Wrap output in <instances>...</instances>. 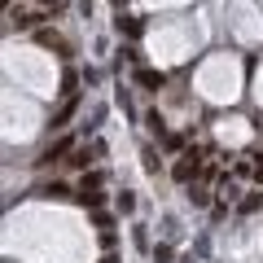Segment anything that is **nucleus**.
Wrapping results in <instances>:
<instances>
[{"label":"nucleus","instance_id":"nucleus-1","mask_svg":"<svg viewBox=\"0 0 263 263\" xmlns=\"http://www.w3.org/2000/svg\"><path fill=\"white\" fill-rule=\"evenodd\" d=\"M202 167H206V158H202V154H197V149H189L184 158H180L176 167H171V176H176L180 184H189V180H193V176H197V171H202Z\"/></svg>","mask_w":263,"mask_h":263},{"label":"nucleus","instance_id":"nucleus-2","mask_svg":"<svg viewBox=\"0 0 263 263\" xmlns=\"http://www.w3.org/2000/svg\"><path fill=\"white\" fill-rule=\"evenodd\" d=\"M66 154H75V141L66 136V141H57V145H48L44 154L35 158V167H48V162H57V158H66Z\"/></svg>","mask_w":263,"mask_h":263},{"label":"nucleus","instance_id":"nucleus-3","mask_svg":"<svg viewBox=\"0 0 263 263\" xmlns=\"http://www.w3.org/2000/svg\"><path fill=\"white\" fill-rule=\"evenodd\" d=\"M35 40H40V44H44V48H53L57 57H70V44H66V40L57 35V31H48V27H40V31H35Z\"/></svg>","mask_w":263,"mask_h":263},{"label":"nucleus","instance_id":"nucleus-4","mask_svg":"<svg viewBox=\"0 0 263 263\" xmlns=\"http://www.w3.org/2000/svg\"><path fill=\"white\" fill-rule=\"evenodd\" d=\"M136 84L149 88V92H162V88H167V75H162V70H136Z\"/></svg>","mask_w":263,"mask_h":263},{"label":"nucleus","instance_id":"nucleus-5","mask_svg":"<svg viewBox=\"0 0 263 263\" xmlns=\"http://www.w3.org/2000/svg\"><path fill=\"white\" fill-rule=\"evenodd\" d=\"M75 110H79V97H66V105L53 114V123H48V127H53V132H62L66 123H70V114H75Z\"/></svg>","mask_w":263,"mask_h":263},{"label":"nucleus","instance_id":"nucleus-6","mask_svg":"<svg viewBox=\"0 0 263 263\" xmlns=\"http://www.w3.org/2000/svg\"><path fill=\"white\" fill-rule=\"evenodd\" d=\"M97 189H101V176H97V171H92V176H84V180H79V202H84V197H92Z\"/></svg>","mask_w":263,"mask_h":263},{"label":"nucleus","instance_id":"nucleus-7","mask_svg":"<svg viewBox=\"0 0 263 263\" xmlns=\"http://www.w3.org/2000/svg\"><path fill=\"white\" fill-rule=\"evenodd\" d=\"M119 31L123 35H141V18H119Z\"/></svg>","mask_w":263,"mask_h":263},{"label":"nucleus","instance_id":"nucleus-8","mask_svg":"<svg viewBox=\"0 0 263 263\" xmlns=\"http://www.w3.org/2000/svg\"><path fill=\"white\" fill-rule=\"evenodd\" d=\"M40 193H44V197H66V193H70V189H66V184H57V180H53V184H44V189H40Z\"/></svg>","mask_w":263,"mask_h":263},{"label":"nucleus","instance_id":"nucleus-9","mask_svg":"<svg viewBox=\"0 0 263 263\" xmlns=\"http://www.w3.org/2000/svg\"><path fill=\"white\" fill-rule=\"evenodd\" d=\"M189 202H197V206H206V189H202V184H193V189H189Z\"/></svg>","mask_w":263,"mask_h":263},{"label":"nucleus","instance_id":"nucleus-10","mask_svg":"<svg viewBox=\"0 0 263 263\" xmlns=\"http://www.w3.org/2000/svg\"><path fill=\"white\" fill-rule=\"evenodd\" d=\"M88 162H92V158H88V149H75V154H70V167H88Z\"/></svg>","mask_w":263,"mask_h":263},{"label":"nucleus","instance_id":"nucleus-11","mask_svg":"<svg viewBox=\"0 0 263 263\" xmlns=\"http://www.w3.org/2000/svg\"><path fill=\"white\" fill-rule=\"evenodd\" d=\"M162 167V162H158V154H154V149H145V171H158Z\"/></svg>","mask_w":263,"mask_h":263},{"label":"nucleus","instance_id":"nucleus-12","mask_svg":"<svg viewBox=\"0 0 263 263\" xmlns=\"http://www.w3.org/2000/svg\"><path fill=\"white\" fill-rule=\"evenodd\" d=\"M145 123H149V127H154V132L162 136V119H158V110H149V114H145Z\"/></svg>","mask_w":263,"mask_h":263},{"label":"nucleus","instance_id":"nucleus-13","mask_svg":"<svg viewBox=\"0 0 263 263\" xmlns=\"http://www.w3.org/2000/svg\"><path fill=\"white\" fill-rule=\"evenodd\" d=\"M259 206H263V197H259V193H254V197H246V202H241V211H259Z\"/></svg>","mask_w":263,"mask_h":263},{"label":"nucleus","instance_id":"nucleus-14","mask_svg":"<svg viewBox=\"0 0 263 263\" xmlns=\"http://www.w3.org/2000/svg\"><path fill=\"white\" fill-rule=\"evenodd\" d=\"M40 5H44L48 13H57V9H62V5H66V0H40Z\"/></svg>","mask_w":263,"mask_h":263},{"label":"nucleus","instance_id":"nucleus-15","mask_svg":"<svg viewBox=\"0 0 263 263\" xmlns=\"http://www.w3.org/2000/svg\"><path fill=\"white\" fill-rule=\"evenodd\" d=\"M101 263H119V259H114V254H105V259H101Z\"/></svg>","mask_w":263,"mask_h":263}]
</instances>
